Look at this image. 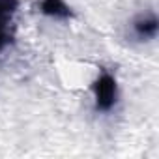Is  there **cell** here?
<instances>
[{
	"instance_id": "6da1fadb",
	"label": "cell",
	"mask_w": 159,
	"mask_h": 159,
	"mask_svg": "<svg viewBox=\"0 0 159 159\" xmlns=\"http://www.w3.org/2000/svg\"><path fill=\"white\" fill-rule=\"evenodd\" d=\"M92 94H94V109L96 112L107 114L118 103V81L109 69H99L92 79Z\"/></svg>"
},
{
	"instance_id": "7a4b0ae2",
	"label": "cell",
	"mask_w": 159,
	"mask_h": 159,
	"mask_svg": "<svg viewBox=\"0 0 159 159\" xmlns=\"http://www.w3.org/2000/svg\"><path fill=\"white\" fill-rule=\"evenodd\" d=\"M157 32H159V21L153 11H142L133 17V21H131V38L133 39H137L140 43H148L157 38Z\"/></svg>"
},
{
	"instance_id": "3957f363",
	"label": "cell",
	"mask_w": 159,
	"mask_h": 159,
	"mask_svg": "<svg viewBox=\"0 0 159 159\" xmlns=\"http://www.w3.org/2000/svg\"><path fill=\"white\" fill-rule=\"evenodd\" d=\"M38 10L41 15L52 21H69L73 19V10L66 0H39Z\"/></svg>"
},
{
	"instance_id": "277c9868",
	"label": "cell",
	"mask_w": 159,
	"mask_h": 159,
	"mask_svg": "<svg viewBox=\"0 0 159 159\" xmlns=\"http://www.w3.org/2000/svg\"><path fill=\"white\" fill-rule=\"evenodd\" d=\"M8 25L10 23H2L0 21V52H2L6 47H8V43H10V32H8Z\"/></svg>"
}]
</instances>
